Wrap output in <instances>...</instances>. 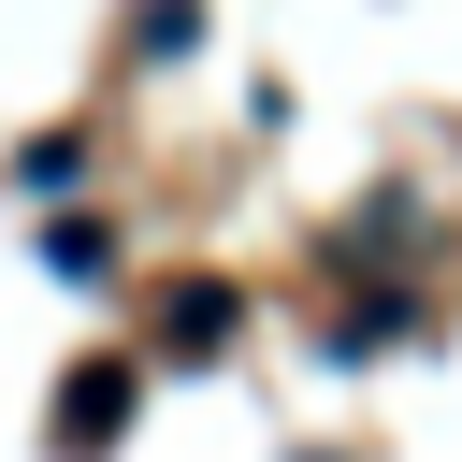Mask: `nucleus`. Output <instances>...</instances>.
<instances>
[{"label": "nucleus", "instance_id": "1", "mask_svg": "<svg viewBox=\"0 0 462 462\" xmlns=\"http://www.w3.org/2000/svg\"><path fill=\"white\" fill-rule=\"evenodd\" d=\"M116 419H130V361H87V375L58 390V448L87 462V448H116Z\"/></svg>", "mask_w": 462, "mask_h": 462}, {"label": "nucleus", "instance_id": "2", "mask_svg": "<svg viewBox=\"0 0 462 462\" xmlns=\"http://www.w3.org/2000/svg\"><path fill=\"white\" fill-rule=\"evenodd\" d=\"M43 274H116V245H101V217H43Z\"/></svg>", "mask_w": 462, "mask_h": 462}]
</instances>
